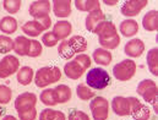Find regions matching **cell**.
I'll return each mask as SVG.
<instances>
[{
  "instance_id": "1",
  "label": "cell",
  "mask_w": 158,
  "mask_h": 120,
  "mask_svg": "<svg viewBox=\"0 0 158 120\" xmlns=\"http://www.w3.org/2000/svg\"><path fill=\"white\" fill-rule=\"evenodd\" d=\"M110 83V76L103 68H93L86 75V85L92 89H104Z\"/></svg>"
},
{
  "instance_id": "2",
  "label": "cell",
  "mask_w": 158,
  "mask_h": 120,
  "mask_svg": "<svg viewBox=\"0 0 158 120\" xmlns=\"http://www.w3.org/2000/svg\"><path fill=\"white\" fill-rule=\"evenodd\" d=\"M136 72V63L131 59L121 60L120 63L115 64L113 68V75L118 81L125 82L131 80Z\"/></svg>"
},
{
  "instance_id": "3",
  "label": "cell",
  "mask_w": 158,
  "mask_h": 120,
  "mask_svg": "<svg viewBox=\"0 0 158 120\" xmlns=\"http://www.w3.org/2000/svg\"><path fill=\"white\" fill-rule=\"evenodd\" d=\"M137 93L143 98V101H146L147 103H156L158 98V88L157 83L153 80L146 79L142 80L137 85Z\"/></svg>"
},
{
  "instance_id": "4",
  "label": "cell",
  "mask_w": 158,
  "mask_h": 120,
  "mask_svg": "<svg viewBox=\"0 0 158 120\" xmlns=\"http://www.w3.org/2000/svg\"><path fill=\"white\" fill-rule=\"evenodd\" d=\"M93 120H107L109 115V103L104 97H94L89 102Z\"/></svg>"
},
{
  "instance_id": "5",
  "label": "cell",
  "mask_w": 158,
  "mask_h": 120,
  "mask_svg": "<svg viewBox=\"0 0 158 120\" xmlns=\"http://www.w3.org/2000/svg\"><path fill=\"white\" fill-rule=\"evenodd\" d=\"M20 69V61L15 55H5L0 60V79H6L16 74Z\"/></svg>"
},
{
  "instance_id": "6",
  "label": "cell",
  "mask_w": 158,
  "mask_h": 120,
  "mask_svg": "<svg viewBox=\"0 0 158 120\" xmlns=\"http://www.w3.org/2000/svg\"><path fill=\"white\" fill-rule=\"evenodd\" d=\"M147 4H148L147 0H126L120 7V12L123 16L127 19L134 17L137 16L147 6Z\"/></svg>"
},
{
  "instance_id": "7",
  "label": "cell",
  "mask_w": 158,
  "mask_h": 120,
  "mask_svg": "<svg viewBox=\"0 0 158 120\" xmlns=\"http://www.w3.org/2000/svg\"><path fill=\"white\" fill-rule=\"evenodd\" d=\"M36 104H37V96L32 92H23V93L19 94L14 103L17 112L28 109V108H35Z\"/></svg>"
},
{
  "instance_id": "8",
  "label": "cell",
  "mask_w": 158,
  "mask_h": 120,
  "mask_svg": "<svg viewBox=\"0 0 158 120\" xmlns=\"http://www.w3.org/2000/svg\"><path fill=\"white\" fill-rule=\"evenodd\" d=\"M35 83L37 87L40 88H45L47 86H49L50 83H54V76H53V70H52V66H44V68H40V70L36 72L35 75Z\"/></svg>"
},
{
  "instance_id": "9",
  "label": "cell",
  "mask_w": 158,
  "mask_h": 120,
  "mask_svg": "<svg viewBox=\"0 0 158 120\" xmlns=\"http://www.w3.org/2000/svg\"><path fill=\"white\" fill-rule=\"evenodd\" d=\"M50 7H52V5H50L49 0H37V1H33L30 5L28 12L33 17V20H36V19H40V17L48 16L49 11H50Z\"/></svg>"
},
{
  "instance_id": "10",
  "label": "cell",
  "mask_w": 158,
  "mask_h": 120,
  "mask_svg": "<svg viewBox=\"0 0 158 120\" xmlns=\"http://www.w3.org/2000/svg\"><path fill=\"white\" fill-rule=\"evenodd\" d=\"M93 33L98 35V38H102V39H106V38H110V37H114L118 35V30L115 27V25L110 21H102L99 22L94 30H93Z\"/></svg>"
},
{
  "instance_id": "11",
  "label": "cell",
  "mask_w": 158,
  "mask_h": 120,
  "mask_svg": "<svg viewBox=\"0 0 158 120\" xmlns=\"http://www.w3.org/2000/svg\"><path fill=\"white\" fill-rule=\"evenodd\" d=\"M145 52V43L139 38L130 39L124 47V53L130 58H140Z\"/></svg>"
},
{
  "instance_id": "12",
  "label": "cell",
  "mask_w": 158,
  "mask_h": 120,
  "mask_svg": "<svg viewBox=\"0 0 158 120\" xmlns=\"http://www.w3.org/2000/svg\"><path fill=\"white\" fill-rule=\"evenodd\" d=\"M112 109L118 117H126L130 115V104L127 97L117 96L112 101Z\"/></svg>"
},
{
  "instance_id": "13",
  "label": "cell",
  "mask_w": 158,
  "mask_h": 120,
  "mask_svg": "<svg viewBox=\"0 0 158 120\" xmlns=\"http://www.w3.org/2000/svg\"><path fill=\"white\" fill-rule=\"evenodd\" d=\"M53 2V11L54 15L59 19H66L71 15V2L70 0H54Z\"/></svg>"
},
{
  "instance_id": "14",
  "label": "cell",
  "mask_w": 158,
  "mask_h": 120,
  "mask_svg": "<svg viewBox=\"0 0 158 120\" xmlns=\"http://www.w3.org/2000/svg\"><path fill=\"white\" fill-rule=\"evenodd\" d=\"M71 31H73L71 22H69L66 20H61V21L55 22V25L53 26V31L52 32L58 37L59 40H64L71 35Z\"/></svg>"
},
{
  "instance_id": "15",
  "label": "cell",
  "mask_w": 158,
  "mask_h": 120,
  "mask_svg": "<svg viewBox=\"0 0 158 120\" xmlns=\"http://www.w3.org/2000/svg\"><path fill=\"white\" fill-rule=\"evenodd\" d=\"M102 21H106V15L104 12L102 11V9L99 10H93L91 12H88V15L86 16V20H85V26L86 28L89 31V32H93L94 27L102 22Z\"/></svg>"
},
{
  "instance_id": "16",
  "label": "cell",
  "mask_w": 158,
  "mask_h": 120,
  "mask_svg": "<svg viewBox=\"0 0 158 120\" xmlns=\"http://www.w3.org/2000/svg\"><path fill=\"white\" fill-rule=\"evenodd\" d=\"M31 48V39L26 36H19L14 39V52L20 56H27Z\"/></svg>"
},
{
  "instance_id": "17",
  "label": "cell",
  "mask_w": 158,
  "mask_h": 120,
  "mask_svg": "<svg viewBox=\"0 0 158 120\" xmlns=\"http://www.w3.org/2000/svg\"><path fill=\"white\" fill-rule=\"evenodd\" d=\"M119 31L124 37H134L139 32V23L134 19H126L121 21Z\"/></svg>"
},
{
  "instance_id": "18",
  "label": "cell",
  "mask_w": 158,
  "mask_h": 120,
  "mask_svg": "<svg viewBox=\"0 0 158 120\" xmlns=\"http://www.w3.org/2000/svg\"><path fill=\"white\" fill-rule=\"evenodd\" d=\"M64 72H65V75L69 79H71V80H79L80 77L85 74V70L82 69V66L80 65L77 61L71 60V61H68L64 65Z\"/></svg>"
},
{
  "instance_id": "19",
  "label": "cell",
  "mask_w": 158,
  "mask_h": 120,
  "mask_svg": "<svg viewBox=\"0 0 158 120\" xmlns=\"http://www.w3.org/2000/svg\"><path fill=\"white\" fill-rule=\"evenodd\" d=\"M142 27L148 32H155L158 30V11L150 10L142 17Z\"/></svg>"
},
{
  "instance_id": "20",
  "label": "cell",
  "mask_w": 158,
  "mask_h": 120,
  "mask_svg": "<svg viewBox=\"0 0 158 120\" xmlns=\"http://www.w3.org/2000/svg\"><path fill=\"white\" fill-rule=\"evenodd\" d=\"M92 58H93V61L97 63L101 66H108L113 60L112 53L107 49H103V48H97L93 52Z\"/></svg>"
},
{
  "instance_id": "21",
  "label": "cell",
  "mask_w": 158,
  "mask_h": 120,
  "mask_svg": "<svg viewBox=\"0 0 158 120\" xmlns=\"http://www.w3.org/2000/svg\"><path fill=\"white\" fill-rule=\"evenodd\" d=\"M0 31L5 36H10L17 31V21L12 16H4L0 20Z\"/></svg>"
},
{
  "instance_id": "22",
  "label": "cell",
  "mask_w": 158,
  "mask_h": 120,
  "mask_svg": "<svg viewBox=\"0 0 158 120\" xmlns=\"http://www.w3.org/2000/svg\"><path fill=\"white\" fill-rule=\"evenodd\" d=\"M16 77L17 82L22 86H28L33 79H35V72L31 66H22L19 69V71L16 72Z\"/></svg>"
},
{
  "instance_id": "23",
  "label": "cell",
  "mask_w": 158,
  "mask_h": 120,
  "mask_svg": "<svg viewBox=\"0 0 158 120\" xmlns=\"http://www.w3.org/2000/svg\"><path fill=\"white\" fill-rule=\"evenodd\" d=\"M21 30H22V32H25L26 36H30V37H38L42 32H44L43 27L40 26L36 20L27 21L26 23L22 25Z\"/></svg>"
},
{
  "instance_id": "24",
  "label": "cell",
  "mask_w": 158,
  "mask_h": 120,
  "mask_svg": "<svg viewBox=\"0 0 158 120\" xmlns=\"http://www.w3.org/2000/svg\"><path fill=\"white\" fill-rule=\"evenodd\" d=\"M54 92H55V97H56V101H58V104H64L66 102H69L71 99V88L66 85H58L55 88H54Z\"/></svg>"
},
{
  "instance_id": "25",
  "label": "cell",
  "mask_w": 158,
  "mask_h": 120,
  "mask_svg": "<svg viewBox=\"0 0 158 120\" xmlns=\"http://www.w3.org/2000/svg\"><path fill=\"white\" fill-rule=\"evenodd\" d=\"M147 66L152 75L158 76V48H152L147 52Z\"/></svg>"
},
{
  "instance_id": "26",
  "label": "cell",
  "mask_w": 158,
  "mask_h": 120,
  "mask_svg": "<svg viewBox=\"0 0 158 120\" xmlns=\"http://www.w3.org/2000/svg\"><path fill=\"white\" fill-rule=\"evenodd\" d=\"M74 2L77 10L85 12H91L93 10L101 9V1L98 0H75Z\"/></svg>"
},
{
  "instance_id": "27",
  "label": "cell",
  "mask_w": 158,
  "mask_h": 120,
  "mask_svg": "<svg viewBox=\"0 0 158 120\" xmlns=\"http://www.w3.org/2000/svg\"><path fill=\"white\" fill-rule=\"evenodd\" d=\"M69 43H70V45H71V48H73L75 54H82L87 49V40L83 36H80V35L73 36L69 39Z\"/></svg>"
},
{
  "instance_id": "28",
  "label": "cell",
  "mask_w": 158,
  "mask_h": 120,
  "mask_svg": "<svg viewBox=\"0 0 158 120\" xmlns=\"http://www.w3.org/2000/svg\"><path fill=\"white\" fill-rule=\"evenodd\" d=\"M40 99L44 106H48V107H54V106L58 104L54 88H45L44 91H42V93H40Z\"/></svg>"
},
{
  "instance_id": "29",
  "label": "cell",
  "mask_w": 158,
  "mask_h": 120,
  "mask_svg": "<svg viewBox=\"0 0 158 120\" xmlns=\"http://www.w3.org/2000/svg\"><path fill=\"white\" fill-rule=\"evenodd\" d=\"M76 94L81 101H91L92 98L96 97L94 91L91 87H88L86 83H80L76 87Z\"/></svg>"
},
{
  "instance_id": "30",
  "label": "cell",
  "mask_w": 158,
  "mask_h": 120,
  "mask_svg": "<svg viewBox=\"0 0 158 120\" xmlns=\"http://www.w3.org/2000/svg\"><path fill=\"white\" fill-rule=\"evenodd\" d=\"M58 53H59V55H60L61 58H64V59H71V58H74V55H75V53H74V50H73V48H71V45H70V43H69L68 39L61 40V42L59 43Z\"/></svg>"
},
{
  "instance_id": "31",
  "label": "cell",
  "mask_w": 158,
  "mask_h": 120,
  "mask_svg": "<svg viewBox=\"0 0 158 120\" xmlns=\"http://www.w3.org/2000/svg\"><path fill=\"white\" fill-rule=\"evenodd\" d=\"M98 42L101 44V48L103 49H107V50H113V49H117L120 44V36L117 35L114 37H110V38H106V39H102V38H98Z\"/></svg>"
},
{
  "instance_id": "32",
  "label": "cell",
  "mask_w": 158,
  "mask_h": 120,
  "mask_svg": "<svg viewBox=\"0 0 158 120\" xmlns=\"http://www.w3.org/2000/svg\"><path fill=\"white\" fill-rule=\"evenodd\" d=\"M14 50V39L9 36L0 35V54H7Z\"/></svg>"
},
{
  "instance_id": "33",
  "label": "cell",
  "mask_w": 158,
  "mask_h": 120,
  "mask_svg": "<svg viewBox=\"0 0 158 120\" xmlns=\"http://www.w3.org/2000/svg\"><path fill=\"white\" fill-rule=\"evenodd\" d=\"M21 5H22V1H21V0H4V1H2L4 9H5L10 15H14V14L19 12L20 9H21Z\"/></svg>"
},
{
  "instance_id": "34",
  "label": "cell",
  "mask_w": 158,
  "mask_h": 120,
  "mask_svg": "<svg viewBox=\"0 0 158 120\" xmlns=\"http://www.w3.org/2000/svg\"><path fill=\"white\" fill-rule=\"evenodd\" d=\"M12 98V91L6 85H0V104H7Z\"/></svg>"
},
{
  "instance_id": "35",
  "label": "cell",
  "mask_w": 158,
  "mask_h": 120,
  "mask_svg": "<svg viewBox=\"0 0 158 120\" xmlns=\"http://www.w3.org/2000/svg\"><path fill=\"white\" fill-rule=\"evenodd\" d=\"M58 43H59V39H58V37L53 32H45L42 36V44L45 45V47H48V48L55 47Z\"/></svg>"
},
{
  "instance_id": "36",
  "label": "cell",
  "mask_w": 158,
  "mask_h": 120,
  "mask_svg": "<svg viewBox=\"0 0 158 120\" xmlns=\"http://www.w3.org/2000/svg\"><path fill=\"white\" fill-rule=\"evenodd\" d=\"M43 52V45L40 40L37 39H31V48H30V52H28V55L30 58H37L40 56Z\"/></svg>"
},
{
  "instance_id": "37",
  "label": "cell",
  "mask_w": 158,
  "mask_h": 120,
  "mask_svg": "<svg viewBox=\"0 0 158 120\" xmlns=\"http://www.w3.org/2000/svg\"><path fill=\"white\" fill-rule=\"evenodd\" d=\"M19 119L20 120H36L37 118V109L35 108H28L23 110H19Z\"/></svg>"
},
{
  "instance_id": "38",
  "label": "cell",
  "mask_w": 158,
  "mask_h": 120,
  "mask_svg": "<svg viewBox=\"0 0 158 120\" xmlns=\"http://www.w3.org/2000/svg\"><path fill=\"white\" fill-rule=\"evenodd\" d=\"M74 60L79 63L85 71L91 66V63H92L91 58H89L87 54H85V53H82V54H77V55L75 56V59H74Z\"/></svg>"
},
{
  "instance_id": "39",
  "label": "cell",
  "mask_w": 158,
  "mask_h": 120,
  "mask_svg": "<svg viewBox=\"0 0 158 120\" xmlns=\"http://www.w3.org/2000/svg\"><path fill=\"white\" fill-rule=\"evenodd\" d=\"M127 99H129V104H130V115L135 114L143 107V104L136 97H127Z\"/></svg>"
},
{
  "instance_id": "40",
  "label": "cell",
  "mask_w": 158,
  "mask_h": 120,
  "mask_svg": "<svg viewBox=\"0 0 158 120\" xmlns=\"http://www.w3.org/2000/svg\"><path fill=\"white\" fill-rule=\"evenodd\" d=\"M150 117H151V112H150V109L146 106H143L139 112H136L135 114H132L134 120H148Z\"/></svg>"
},
{
  "instance_id": "41",
  "label": "cell",
  "mask_w": 158,
  "mask_h": 120,
  "mask_svg": "<svg viewBox=\"0 0 158 120\" xmlns=\"http://www.w3.org/2000/svg\"><path fill=\"white\" fill-rule=\"evenodd\" d=\"M68 120H91V118L88 117V114H86L82 110H73L69 114Z\"/></svg>"
},
{
  "instance_id": "42",
  "label": "cell",
  "mask_w": 158,
  "mask_h": 120,
  "mask_svg": "<svg viewBox=\"0 0 158 120\" xmlns=\"http://www.w3.org/2000/svg\"><path fill=\"white\" fill-rule=\"evenodd\" d=\"M55 115V110L50 108H45L40 113V120H53Z\"/></svg>"
},
{
  "instance_id": "43",
  "label": "cell",
  "mask_w": 158,
  "mask_h": 120,
  "mask_svg": "<svg viewBox=\"0 0 158 120\" xmlns=\"http://www.w3.org/2000/svg\"><path fill=\"white\" fill-rule=\"evenodd\" d=\"M36 21H37L40 26L43 27V30H44V31L49 30V27L52 26V19H50V16H49V15H48V16H44V17L36 19Z\"/></svg>"
},
{
  "instance_id": "44",
  "label": "cell",
  "mask_w": 158,
  "mask_h": 120,
  "mask_svg": "<svg viewBox=\"0 0 158 120\" xmlns=\"http://www.w3.org/2000/svg\"><path fill=\"white\" fill-rule=\"evenodd\" d=\"M52 70H53V76H54L55 82L60 80V77H61V70L58 66H52Z\"/></svg>"
},
{
  "instance_id": "45",
  "label": "cell",
  "mask_w": 158,
  "mask_h": 120,
  "mask_svg": "<svg viewBox=\"0 0 158 120\" xmlns=\"http://www.w3.org/2000/svg\"><path fill=\"white\" fill-rule=\"evenodd\" d=\"M53 120H66V117L63 112L60 110H55V115H54V119Z\"/></svg>"
},
{
  "instance_id": "46",
  "label": "cell",
  "mask_w": 158,
  "mask_h": 120,
  "mask_svg": "<svg viewBox=\"0 0 158 120\" xmlns=\"http://www.w3.org/2000/svg\"><path fill=\"white\" fill-rule=\"evenodd\" d=\"M102 2H104L107 6H114L118 4V0H103Z\"/></svg>"
},
{
  "instance_id": "47",
  "label": "cell",
  "mask_w": 158,
  "mask_h": 120,
  "mask_svg": "<svg viewBox=\"0 0 158 120\" xmlns=\"http://www.w3.org/2000/svg\"><path fill=\"white\" fill-rule=\"evenodd\" d=\"M1 120H17V118L14 115H5Z\"/></svg>"
},
{
  "instance_id": "48",
  "label": "cell",
  "mask_w": 158,
  "mask_h": 120,
  "mask_svg": "<svg viewBox=\"0 0 158 120\" xmlns=\"http://www.w3.org/2000/svg\"><path fill=\"white\" fill-rule=\"evenodd\" d=\"M152 106H153V110H155L156 113H158V103L157 102H156V103H153Z\"/></svg>"
},
{
  "instance_id": "49",
  "label": "cell",
  "mask_w": 158,
  "mask_h": 120,
  "mask_svg": "<svg viewBox=\"0 0 158 120\" xmlns=\"http://www.w3.org/2000/svg\"><path fill=\"white\" fill-rule=\"evenodd\" d=\"M1 114H2V109H1V107H0V117H1Z\"/></svg>"
}]
</instances>
